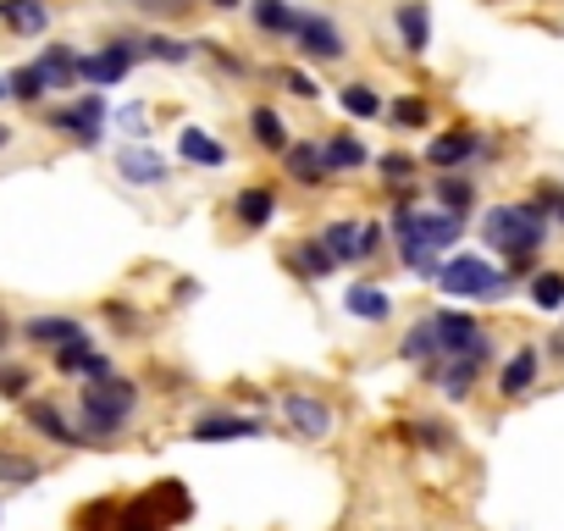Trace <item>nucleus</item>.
<instances>
[{
	"mask_svg": "<svg viewBox=\"0 0 564 531\" xmlns=\"http://www.w3.org/2000/svg\"><path fill=\"white\" fill-rule=\"evenodd\" d=\"M12 133H18V128H7V122H0V150H7V144H12Z\"/></svg>",
	"mask_w": 564,
	"mask_h": 531,
	"instance_id": "obj_52",
	"label": "nucleus"
},
{
	"mask_svg": "<svg viewBox=\"0 0 564 531\" xmlns=\"http://www.w3.org/2000/svg\"><path fill=\"white\" fill-rule=\"evenodd\" d=\"M282 260H289V272H294L300 283H327V278H338V260L327 254L322 238H300V243H289V249H282Z\"/></svg>",
	"mask_w": 564,
	"mask_h": 531,
	"instance_id": "obj_19",
	"label": "nucleus"
},
{
	"mask_svg": "<svg viewBox=\"0 0 564 531\" xmlns=\"http://www.w3.org/2000/svg\"><path fill=\"white\" fill-rule=\"evenodd\" d=\"M432 327H437V366L454 360V355H470L487 338L476 311H432Z\"/></svg>",
	"mask_w": 564,
	"mask_h": 531,
	"instance_id": "obj_13",
	"label": "nucleus"
},
{
	"mask_svg": "<svg viewBox=\"0 0 564 531\" xmlns=\"http://www.w3.org/2000/svg\"><path fill=\"white\" fill-rule=\"evenodd\" d=\"M393 29H399L410 56L432 51V7H426V0H399V7H393Z\"/></svg>",
	"mask_w": 564,
	"mask_h": 531,
	"instance_id": "obj_21",
	"label": "nucleus"
},
{
	"mask_svg": "<svg viewBox=\"0 0 564 531\" xmlns=\"http://www.w3.org/2000/svg\"><path fill=\"white\" fill-rule=\"evenodd\" d=\"M122 7L139 12V18H155V23H177V18L194 12V0H122Z\"/></svg>",
	"mask_w": 564,
	"mask_h": 531,
	"instance_id": "obj_41",
	"label": "nucleus"
},
{
	"mask_svg": "<svg viewBox=\"0 0 564 531\" xmlns=\"http://www.w3.org/2000/svg\"><path fill=\"white\" fill-rule=\"evenodd\" d=\"M432 205H443V210H454V216H470V210H476V177H465V172L432 177Z\"/></svg>",
	"mask_w": 564,
	"mask_h": 531,
	"instance_id": "obj_31",
	"label": "nucleus"
},
{
	"mask_svg": "<svg viewBox=\"0 0 564 531\" xmlns=\"http://www.w3.org/2000/svg\"><path fill=\"white\" fill-rule=\"evenodd\" d=\"M322 161H327V172H333V183H338V177H355V172L371 161V150L360 144V133H327V139H322Z\"/></svg>",
	"mask_w": 564,
	"mask_h": 531,
	"instance_id": "obj_26",
	"label": "nucleus"
},
{
	"mask_svg": "<svg viewBox=\"0 0 564 531\" xmlns=\"http://www.w3.org/2000/svg\"><path fill=\"white\" fill-rule=\"evenodd\" d=\"M421 166H426V161H415L410 150H382V155H377V172H382V183H388L393 194L415 188V183H421Z\"/></svg>",
	"mask_w": 564,
	"mask_h": 531,
	"instance_id": "obj_35",
	"label": "nucleus"
},
{
	"mask_svg": "<svg viewBox=\"0 0 564 531\" xmlns=\"http://www.w3.org/2000/svg\"><path fill=\"white\" fill-rule=\"evenodd\" d=\"M122 133H133V144H144V106H122Z\"/></svg>",
	"mask_w": 564,
	"mask_h": 531,
	"instance_id": "obj_47",
	"label": "nucleus"
},
{
	"mask_svg": "<svg viewBox=\"0 0 564 531\" xmlns=\"http://www.w3.org/2000/svg\"><path fill=\"white\" fill-rule=\"evenodd\" d=\"M265 421L260 415H238L227 404H210L188 421V443H243V437H260Z\"/></svg>",
	"mask_w": 564,
	"mask_h": 531,
	"instance_id": "obj_11",
	"label": "nucleus"
},
{
	"mask_svg": "<svg viewBox=\"0 0 564 531\" xmlns=\"http://www.w3.org/2000/svg\"><path fill=\"white\" fill-rule=\"evenodd\" d=\"M100 311H106V322H111L122 338H139V333H144V316H139V305H128V300H106Z\"/></svg>",
	"mask_w": 564,
	"mask_h": 531,
	"instance_id": "obj_43",
	"label": "nucleus"
},
{
	"mask_svg": "<svg viewBox=\"0 0 564 531\" xmlns=\"http://www.w3.org/2000/svg\"><path fill=\"white\" fill-rule=\"evenodd\" d=\"M399 443H410V448H421V454H454V426L448 421H437V415H410V421H399Z\"/></svg>",
	"mask_w": 564,
	"mask_h": 531,
	"instance_id": "obj_23",
	"label": "nucleus"
},
{
	"mask_svg": "<svg viewBox=\"0 0 564 531\" xmlns=\"http://www.w3.org/2000/svg\"><path fill=\"white\" fill-rule=\"evenodd\" d=\"M34 393V377H29V366H7V360H0V399H29Z\"/></svg>",
	"mask_w": 564,
	"mask_h": 531,
	"instance_id": "obj_45",
	"label": "nucleus"
},
{
	"mask_svg": "<svg viewBox=\"0 0 564 531\" xmlns=\"http://www.w3.org/2000/svg\"><path fill=\"white\" fill-rule=\"evenodd\" d=\"M525 300H531V311L558 316L564 311V266H542V272L525 283Z\"/></svg>",
	"mask_w": 564,
	"mask_h": 531,
	"instance_id": "obj_33",
	"label": "nucleus"
},
{
	"mask_svg": "<svg viewBox=\"0 0 564 531\" xmlns=\"http://www.w3.org/2000/svg\"><path fill=\"white\" fill-rule=\"evenodd\" d=\"M437 289L448 300H465V305H498L514 283L503 266H492L487 254H448L443 272H437Z\"/></svg>",
	"mask_w": 564,
	"mask_h": 531,
	"instance_id": "obj_3",
	"label": "nucleus"
},
{
	"mask_svg": "<svg viewBox=\"0 0 564 531\" xmlns=\"http://www.w3.org/2000/svg\"><path fill=\"white\" fill-rule=\"evenodd\" d=\"M492 360H498V349H492V338H481L470 355H454V360H443V366H432V371H421L448 404H465L476 388H481V377L492 371Z\"/></svg>",
	"mask_w": 564,
	"mask_h": 531,
	"instance_id": "obj_6",
	"label": "nucleus"
},
{
	"mask_svg": "<svg viewBox=\"0 0 564 531\" xmlns=\"http://www.w3.org/2000/svg\"><path fill=\"white\" fill-rule=\"evenodd\" d=\"M7 95H12V89H7V78H0V100H7Z\"/></svg>",
	"mask_w": 564,
	"mask_h": 531,
	"instance_id": "obj_53",
	"label": "nucleus"
},
{
	"mask_svg": "<svg viewBox=\"0 0 564 531\" xmlns=\"http://www.w3.org/2000/svg\"><path fill=\"white\" fill-rule=\"evenodd\" d=\"M393 243H399V260H404V272H410V278H432V283H437V272H443V260H448V254H437V249L421 243L415 232H404V238H393Z\"/></svg>",
	"mask_w": 564,
	"mask_h": 531,
	"instance_id": "obj_34",
	"label": "nucleus"
},
{
	"mask_svg": "<svg viewBox=\"0 0 564 531\" xmlns=\"http://www.w3.org/2000/svg\"><path fill=\"white\" fill-rule=\"evenodd\" d=\"M40 476H45V465H40V459L0 448V487H29V481H40Z\"/></svg>",
	"mask_w": 564,
	"mask_h": 531,
	"instance_id": "obj_40",
	"label": "nucleus"
},
{
	"mask_svg": "<svg viewBox=\"0 0 564 531\" xmlns=\"http://www.w3.org/2000/svg\"><path fill=\"white\" fill-rule=\"evenodd\" d=\"M282 172H289L305 194H322V188L333 183V172H327V161H322V144H316V139H300V144L282 150Z\"/></svg>",
	"mask_w": 564,
	"mask_h": 531,
	"instance_id": "obj_18",
	"label": "nucleus"
},
{
	"mask_svg": "<svg viewBox=\"0 0 564 531\" xmlns=\"http://www.w3.org/2000/svg\"><path fill=\"white\" fill-rule=\"evenodd\" d=\"M78 51L73 45H51L45 56H40V73H45V84L51 89H78Z\"/></svg>",
	"mask_w": 564,
	"mask_h": 531,
	"instance_id": "obj_36",
	"label": "nucleus"
},
{
	"mask_svg": "<svg viewBox=\"0 0 564 531\" xmlns=\"http://www.w3.org/2000/svg\"><path fill=\"white\" fill-rule=\"evenodd\" d=\"M249 23H254V34H265V40H294L300 7H294V0H249Z\"/></svg>",
	"mask_w": 564,
	"mask_h": 531,
	"instance_id": "obj_25",
	"label": "nucleus"
},
{
	"mask_svg": "<svg viewBox=\"0 0 564 531\" xmlns=\"http://www.w3.org/2000/svg\"><path fill=\"white\" fill-rule=\"evenodd\" d=\"M7 89H12V100H18V106H40V100L51 95V84H45V73H40V62H29V67H18V73L7 78Z\"/></svg>",
	"mask_w": 564,
	"mask_h": 531,
	"instance_id": "obj_39",
	"label": "nucleus"
},
{
	"mask_svg": "<svg viewBox=\"0 0 564 531\" xmlns=\"http://www.w3.org/2000/svg\"><path fill=\"white\" fill-rule=\"evenodd\" d=\"M144 62H166V67H183L199 56V40H172V34H144Z\"/></svg>",
	"mask_w": 564,
	"mask_h": 531,
	"instance_id": "obj_37",
	"label": "nucleus"
},
{
	"mask_svg": "<svg viewBox=\"0 0 564 531\" xmlns=\"http://www.w3.org/2000/svg\"><path fill=\"white\" fill-rule=\"evenodd\" d=\"M338 106H344V117H355V122H377V117L388 111L382 89H377V84H366V78L344 84V89H338Z\"/></svg>",
	"mask_w": 564,
	"mask_h": 531,
	"instance_id": "obj_32",
	"label": "nucleus"
},
{
	"mask_svg": "<svg viewBox=\"0 0 564 531\" xmlns=\"http://www.w3.org/2000/svg\"><path fill=\"white\" fill-rule=\"evenodd\" d=\"M481 243L498 249L503 260H542L547 238H553V221L547 210L525 194V199H509V205H487L481 210Z\"/></svg>",
	"mask_w": 564,
	"mask_h": 531,
	"instance_id": "obj_2",
	"label": "nucleus"
},
{
	"mask_svg": "<svg viewBox=\"0 0 564 531\" xmlns=\"http://www.w3.org/2000/svg\"><path fill=\"white\" fill-rule=\"evenodd\" d=\"M316 238L327 243V254L338 266H366L382 254V221H371V216H333Z\"/></svg>",
	"mask_w": 564,
	"mask_h": 531,
	"instance_id": "obj_5",
	"label": "nucleus"
},
{
	"mask_svg": "<svg viewBox=\"0 0 564 531\" xmlns=\"http://www.w3.org/2000/svg\"><path fill=\"white\" fill-rule=\"evenodd\" d=\"M177 155L188 161V166H227V144L216 139V133H205V128H183L177 133Z\"/></svg>",
	"mask_w": 564,
	"mask_h": 531,
	"instance_id": "obj_30",
	"label": "nucleus"
},
{
	"mask_svg": "<svg viewBox=\"0 0 564 531\" xmlns=\"http://www.w3.org/2000/svg\"><path fill=\"white\" fill-rule=\"evenodd\" d=\"M476 150H481V133L476 128H443V133H432V144H426V166H437V172H465L470 161H476Z\"/></svg>",
	"mask_w": 564,
	"mask_h": 531,
	"instance_id": "obj_16",
	"label": "nucleus"
},
{
	"mask_svg": "<svg viewBox=\"0 0 564 531\" xmlns=\"http://www.w3.org/2000/svg\"><path fill=\"white\" fill-rule=\"evenodd\" d=\"M194 300H199V283L183 278V283H177V305H194Z\"/></svg>",
	"mask_w": 564,
	"mask_h": 531,
	"instance_id": "obj_50",
	"label": "nucleus"
},
{
	"mask_svg": "<svg viewBox=\"0 0 564 531\" xmlns=\"http://www.w3.org/2000/svg\"><path fill=\"white\" fill-rule=\"evenodd\" d=\"M0 23H7L18 40H40L51 29V7L45 0H0Z\"/></svg>",
	"mask_w": 564,
	"mask_h": 531,
	"instance_id": "obj_28",
	"label": "nucleus"
},
{
	"mask_svg": "<svg viewBox=\"0 0 564 531\" xmlns=\"http://www.w3.org/2000/svg\"><path fill=\"white\" fill-rule=\"evenodd\" d=\"M23 421H29V432H40L45 443H56V448H84V432H78V421L56 404V399H40V393H29L23 399Z\"/></svg>",
	"mask_w": 564,
	"mask_h": 531,
	"instance_id": "obj_12",
	"label": "nucleus"
},
{
	"mask_svg": "<svg viewBox=\"0 0 564 531\" xmlns=\"http://www.w3.org/2000/svg\"><path fill=\"white\" fill-rule=\"evenodd\" d=\"M531 199L547 210V221H553V232L564 227V183H553V177H542L536 188H531Z\"/></svg>",
	"mask_w": 564,
	"mask_h": 531,
	"instance_id": "obj_44",
	"label": "nucleus"
},
{
	"mask_svg": "<svg viewBox=\"0 0 564 531\" xmlns=\"http://www.w3.org/2000/svg\"><path fill=\"white\" fill-rule=\"evenodd\" d=\"M188 514H194L188 487H183V481H155L144 498L122 503L117 531H172V525H177V520H188Z\"/></svg>",
	"mask_w": 564,
	"mask_h": 531,
	"instance_id": "obj_4",
	"label": "nucleus"
},
{
	"mask_svg": "<svg viewBox=\"0 0 564 531\" xmlns=\"http://www.w3.org/2000/svg\"><path fill=\"white\" fill-rule=\"evenodd\" d=\"M18 333H23L40 355H62V349H73V344H89V327H84L78 316H62V311H56V316H29Z\"/></svg>",
	"mask_w": 564,
	"mask_h": 531,
	"instance_id": "obj_14",
	"label": "nucleus"
},
{
	"mask_svg": "<svg viewBox=\"0 0 564 531\" xmlns=\"http://www.w3.org/2000/svg\"><path fill=\"white\" fill-rule=\"evenodd\" d=\"M144 410V388L122 371L100 377V382H84L78 388V432H84V448H106L117 443Z\"/></svg>",
	"mask_w": 564,
	"mask_h": 531,
	"instance_id": "obj_1",
	"label": "nucleus"
},
{
	"mask_svg": "<svg viewBox=\"0 0 564 531\" xmlns=\"http://www.w3.org/2000/svg\"><path fill=\"white\" fill-rule=\"evenodd\" d=\"M399 360L415 366V371H432V366H437V327H432V311L415 316V322L404 327V338H399Z\"/></svg>",
	"mask_w": 564,
	"mask_h": 531,
	"instance_id": "obj_27",
	"label": "nucleus"
},
{
	"mask_svg": "<svg viewBox=\"0 0 564 531\" xmlns=\"http://www.w3.org/2000/svg\"><path fill=\"white\" fill-rule=\"evenodd\" d=\"M542 360H558V366H564V327H558V333L542 344Z\"/></svg>",
	"mask_w": 564,
	"mask_h": 531,
	"instance_id": "obj_48",
	"label": "nucleus"
},
{
	"mask_svg": "<svg viewBox=\"0 0 564 531\" xmlns=\"http://www.w3.org/2000/svg\"><path fill=\"white\" fill-rule=\"evenodd\" d=\"M536 382H542V349H536V344L509 349L503 366H498V399H503V404H520Z\"/></svg>",
	"mask_w": 564,
	"mask_h": 531,
	"instance_id": "obj_15",
	"label": "nucleus"
},
{
	"mask_svg": "<svg viewBox=\"0 0 564 531\" xmlns=\"http://www.w3.org/2000/svg\"><path fill=\"white\" fill-rule=\"evenodd\" d=\"M210 7H216V12H238V7H243V0H210Z\"/></svg>",
	"mask_w": 564,
	"mask_h": 531,
	"instance_id": "obj_51",
	"label": "nucleus"
},
{
	"mask_svg": "<svg viewBox=\"0 0 564 531\" xmlns=\"http://www.w3.org/2000/svg\"><path fill=\"white\" fill-rule=\"evenodd\" d=\"M232 221H238V227H249V232L271 227V221H276V188H265V183L238 188V194H232Z\"/></svg>",
	"mask_w": 564,
	"mask_h": 531,
	"instance_id": "obj_24",
	"label": "nucleus"
},
{
	"mask_svg": "<svg viewBox=\"0 0 564 531\" xmlns=\"http://www.w3.org/2000/svg\"><path fill=\"white\" fill-rule=\"evenodd\" d=\"M12 338H18V322H12L7 311H0V355H7V349H12Z\"/></svg>",
	"mask_w": 564,
	"mask_h": 531,
	"instance_id": "obj_49",
	"label": "nucleus"
},
{
	"mask_svg": "<svg viewBox=\"0 0 564 531\" xmlns=\"http://www.w3.org/2000/svg\"><path fill=\"white\" fill-rule=\"evenodd\" d=\"M106 122H111V106H106V95H100V89H84L78 100H67V106H56V111H51V128H56V133H67V139H73V144H84V150H100Z\"/></svg>",
	"mask_w": 564,
	"mask_h": 531,
	"instance_id": "obj_8",
	"label": "nucleus"
},
{
	"mask_svg": "<svg viewBox=\"0 0 564 531\" xmlns=\"http://www.w3.org/2000/svg\"><path fill=\"white\" fill-rule=\"evenodd\" d=\"M117 520H122V503H117V498L89 503V509L78 514V525H84V531H117Z\"/></svg>",
	"mask_w": 564,
	"mask_h": 531,
	"instance_id": "obj_46",
	"label": "nucleus"
},
{
	"mask_svg": "<svg viewBox=\"0 0 564 531\" xmlns=\"http://www.w3.org/2000/svg\"><path fill=\"white\" fill-rule=\"evenodd\" d=\"M117 177H122L128 188H161V183L172 177V166H166V155L150 150V144H122V150H117Z\"/></svg>",
	"mask_w": 564,
	"mask_h": 531,
	"instance_id": "obj_17",
	"label": "nucleus"
},
{
	"mask_svg": "<svg viewBox=\"0 0 564 531\" xmlns=\"http://www.w3.org/2000/svg\"><path fill=\"white\" fill-rule=\"evenodd\" d=\"M249 139H254V150H265V155H282V150L294 144L289 122H282L271 106H249Z\"/></svg>",
	"mask_w": 564,
	"mask_h": 531,
	"instance_id": "obj_29",
	"label": "nucleus"
},
{
	"mask_svg": "<svg viewBox=\"0 0 564 531\" xmlns=\"http://www.w3.org/2000/svg\"><path fill=\"white\" fill-rule=\"evenodd\" d=\"M271 84H282V95H294V100H316V95H322V84H316L311 73H300V67H276Z\"/></svg>",
	"mask_w": 564,
	"mask_h": 531,
	"instance_id": "obj_42",
	"label": "nucleus"
},
{
	"mask_svg": "<svg viewBox=\"0 0 564 531\" xmlns=\"http://www.w3.org/2000/svg\"><path fill=\"white\" fill-rule=\"evenodd\" d=\"M51 366H56L62 377H78V388H84V382H100V377L117 371V360H111L106 349H95V344H73V349L51 355Z\"/></svg>",
	"mask_w": 564,
	"mask_h": 531,
	"instance_id": "obj_20",
	"label": "nucleus"
},
{
	"mask_svg": "<svg viewBox=\"0 0 564 531\" xmlns=\"http://www.w3.org/2000/svg\"><path fill=\"white\" fill-rule=\"evenodd\" d=\"M344 311L355 322H366V327H388L393 322V294L377 289V283H349L344 289Z\"/></svg>",
	"mask_w": 564,
	"mask_h": 531,
	"instance_id": "obj_22",
	"label": "nucleus"
},
{
	"mask_svg": "<svg viewBox=\"0 0 564 531\" xmlns=\"http://www.w3.org/2000/svg\"><path fill=\"white\" fill-rule=\"evenodd\" d=\"M276 415H282V426H289L300 443H327V437H333V426H338L333 404H327L322 393H311V388L282 393V399H276Z\"/></svg>",
	"mask_w": 564,
	"mask_h": 531,
	"instance_id": "obj_9",
	"label": "nucleus"
},
{
	"mask_svg": "<svg viewBox=\"0 0 564 531\" xmlns=\"http://www.w3.org/2000/svg\"><path fill=\"white\" fill-rule=\"evenodd\" d=\"M294 51H300L305 62H344V56H349V34H344V23L327 18V12H300V23H294Z\"/></svg>",
	"mask_w": 564,
	"mask_h": 531,
	"instance_id": "obj_10",
	"label": "nucleus"
},
{
	"mask_svg": "<svg viewBox=\"0 0 564 531\" xmlns=\"http://www.w3.org/2000/svg\"><path fill=\"white\" fill-rule=\"evenodd\" d=\"M393 128H404V133H421V128H432V106L426 100H415V95H399V100H388V111H382Z\"/></svg>",
	"mask_w": 564,
	"mask_h": 531,
	"instance_id": "obj_38",
	"label": "nucleus"
},
{
	"mask_svg": "<svg viewBox=\"0 0 564 531\" xmlns=\"http://www.w3.org/2000/svg\"><path fill=\"white\" fill-rule=\"evenodd\" d=\"M139 62H144V45H139L133 34H117V40H106L100 51H89V56L78 62V84H89V89H117Z\"/></svg>",
	"mask_w": 564,
	"mask_h": 531,
	"instance_id": "obj_7",
	"label": "nucleus"
}]
</instances>
